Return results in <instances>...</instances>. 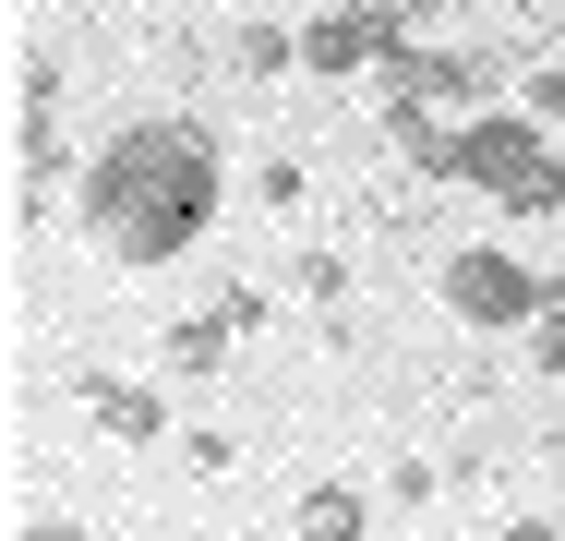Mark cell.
Returning a JSON list of instances; mask_svg holds the SVG:
<instances>
[{
  "instance_id": "7c38bea8",
  "label": "cell",
  "mask_w": 565,
  "mask_h": 541,
  "mask_svg": "<svg viewBox=\"0 0 565 541\" xmlns=\"http://www.w3.org/2000/svg\"><path fill=\"white\" fill-rule=\"evenodd\" d=\"M518 108H530V120H554V132H565V61H530V73H518Z\"/></svg>"
},
{
  "instance_id": "9a60e30c",
  "label": "cell",
  "mask_w": 565,
  "mask_h": 541,
  "mask_svg": "<svg viewBox=\"0 0 565 541\" xmlns=\"http://www.w3.org/2000/svg\"><path fill=\"white\" fill-rule=\"evenodd\" d=\"M493 541H565V530H554V518H505Z\"/></svg>"
},
{
  "instance_id": "5bb4252c",
  "label": "cell",
  "mask_w": 565,
  "mask_h": 541,
  "mask_svg": "<svg viewBox=\"0 0 565 541\" xmlns=\"http://www.w3.org/2000/svg\"><path fill=\"white\" fill-rule=\"evenodd\" d=\"M530 337H565V277H542V325Z\"/></svg>"
},
{
  "instance_id": "2e32d148",
  "label": "cell",
  "mask_w": 565,
  "mask_h": 541,
  "mask_svg": "<svg viewBox=\"0 0 565 541\" xmlns=\"http://www.w3.org/2000/svg\"><path fill=\"white\" fill-rule=\"evenodd\" d=\"M24 541H85V530H73V518H36V530H24Z\"/></svg>"
},
{
  "instance_id": "5b68a950",
  "label": "cell",
  "mask_w": 565,
  "mask_h": 541,
  "mask_svg": "<svg viewBox=\"0 0 565 541\" xmlns=\"http://www.w3.org/2000/svg\"><path fill=\"white\" fill-rule=\"evenodd\" d=\"M373 120H385V145H397L422 181H457V108L409 97V85H385V108H373Z\"/></svg>"
},
{
  "instance_id": "6da1fadb",
  "label": "cell",
  "mask_w": 565,
  "mask_h": 541,
  "mask_svg": "<svg viewBox=\"0 0 565 541\" xmlns=\"http://www.w3.org/2000/svg\"><path fill=\"white\" fill-rule=\"evenodd\" d=\"M217 193H228V157L205 120H120L109 145L85 157L73 205H85V241L109 265H181L205 229H217Z\"/></svg>"
},
{
  "instance_id": "30bf717a",
  "label": "cell",
  "mask_w": 565,
  "mask_h": 541,
  "mask_svg": "<svg viewBox=\"0 0 565 541\" xmlns=\"http://www.w3.org/2000/svg\"><path fill=\"white\" fill-rule=\"evenodd\" d=\"M228 61L265 85V73H301V24H265V12H241V36H228Z\"/></svg>"
},
{
  "instance_id": "8992f818",
  "label": "cell",
  "mask_w": 565,
  "mask_h": 541,
  "mask_svg": "<svg viewBox=\"0 0 565 541\" xmlns=\"http://www.w3.org/2000/svg\"><path fill=\"white\" fill-rule=\"evenodd\" d=\"M73 397L97 410V433H109V445H157V433L181 422V410H169L145 373H73Z\"/></svg>"
},
{
  "instance_id": "e0dca14e",
  "label": "cell",
  "mask_w": 565,
  "mask_h": 541,
  "mask_svg": "<svg viewBox=\"0 0 565 541\" xmlns=\"http://www.w3.org/2000/svg\"><path fill=\"white\" fill-rule=\"evenodd\" d=\"M228 12H265V0H228Z\"/></svg>"
},
{
  "instance_id": "ba28073f",
  "label": "cell",
  "mask_w": 565,
  "mask_h": 541,
  "mask_svg": "<svg viewBox=\"0 0 565 541\" xmlns=\"http://www.w3.org/2000/svg\"><path fill=\"white\" fill-rule=\"evenodd\" d=\"M12 145H24V181L61 169V73H49V61H24V120H12Z\"/></svg>"
},
{
  "instance_id": "277c9868",
  "label": "cell",
  "mask_w": 565,
  "mask_h": 541,
  "mask_svg": "<svg viewBox=\"0 0 565 541\" xmlns=\"http://www.w3.org/2000/svg\"><path fill=\"white\" fill-rule=\"evenodd\" d=\"M397 36H409V12H397V0H326V12L301 24V73H326V85L385 73V61H397Z\"/></svg>"
},
{
  "instance_id": "52a82bcc",
  "label": "cell",
  "mask_w": 565,
  "mask_h": 541,
  "mask_svg": "<svg viewBox=\"0 0 565 541\" xmlns=\"http://www.w3.org/2000/svg\"><path fill=\"white\" fill-rule=\"evenodd\" d=\"M228 349H241V325H228L217 301H205V314H181L169 337H157V361H169L181 385H205V373H228Z\"/></svg>"
},
{
  "instance_id": "3957f363",
  "label": "cell",
  "mask_w": 565,
  "mask_h": 541,
  "mask_svg": "<svg viewBox=\"0 0 565 541\" xmlns=\"http://www.w3.org/2000/svg\"><path fill=\"white\" fill-rule=\"evenodd\" d=\"M434 289H446V314L469 325V337H530V325H542V265L505 253V241H457Z\"/></svg>"
},
{
  "instance_id": "9c48e42d",
  "label": "cell",
  "mask_w": 565,
  "mask_h": 541,
  "mask_svg": "<svg viewBox=\"0 0 565 541\" xmlns=\"http://www.w3.org/2000/svg\"><path fill=\"white\" fill-rule=\"evenodd\" d=\"M301 541H373V494L361 481H313L301 494Z\"/></svg>"
},
{
  "instance_id": "8fae6325",
  "label": "cell",
  "mask_w": 565,
  "mask_h": 541,
  "mask_svg": "<svg viewBox=\"0 0 565 541\" xmlns=\"http://www.w3.org/2000/svg\"><path fill=\"white\" fill-rule=\"evenodd\" d=\"M289 289H301V301H349V253H338V241H301Z\"/></svg>"
},
{
  "instance_id": "4fadbf2b",
  "label": "cell",
  "mask_w": 565,
  "mask_h": 541,
  "mask_svg": "<svg viewBox=\"0 0 565 541\" xmlns=\"http://www.w3.org/2000/svg\"><path fill=\"white\" fill-rule=\"evenodd\" d=\"M434 494H446L434 457H397V469H385V506H434Z\"/></svg>"
},
{
  "instance_id": "7a4b0ae2",
  "label": "cell",
  "mask_w": 565,
  "mask_h": 541,
  "mask_svg": "<svg viewBox=\"0 0 565 541\" xmlns=\"http://www.w3.org/2000/svg\"><path fill=\"white\" fill-rule=\"evenodd\" d=\"M457 181L493 193L505 216H565V145H554V120H530V108H469V120H457Z\"/></svg>"
}]
</instances>
